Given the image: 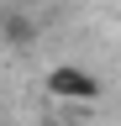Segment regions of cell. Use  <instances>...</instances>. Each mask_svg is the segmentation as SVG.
<instances>
[{
	"label": "cell",
	"mask_w": 121,
	"mask_h": 126,
	"mask_svg": "<svg viewBox=\"0 0 121 126\" xmlns=\"http://www.w3.org/2000/svg\"><path fill=\"white\" fill-rule=\"evenodd\" d=\"M42 89H48L58 105H95L100 94H105V84H100L89 68H79V63H58V68H48Z\"/></svg>",
	"instance_id": "obj_1"
},
{
	"label": "cell",
	"mask_w": 121,
	"mask_h": 126,
	"mask_svg": "<svg viewBox=\"0 0 121 126\" xmlns=\"http://www.w3.org/2000/svg\"><path fill=\"white\" fill-rule=\"evenodd\" d=\"M0 37H5V42H32L37 37V26H32V16H21V11H11V16H0Z\"/></svg>",
	"instance_id": "obj_2"
}]
</instances>
